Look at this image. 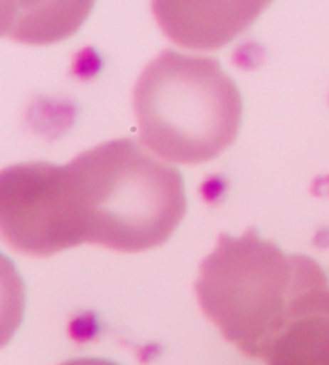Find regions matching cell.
Listing matches in <instances>:
<instances>
[{"label": "cell", "mask_w": 329, "mask_h": 365, "mask_svg": "<svg viewBox=\"0 0 329 365\" xmlns=\"http://www.w3.org/2000/svg\"><path fill=\"white\" fill-rule=\"evenodd\" d=\"M66 168L84 243L138 253L166 243L185 217L182 174L132 138L101 143Z\"/></svg>", "instance_id": "obj_1"}, {"label": "cell", "mask_w": 329, "mask_h": 365, "mask_svg": "<svg viewBox=\"0 0 329 365\" xmlns=\"http://www.w3.org/2000/svg\"><path fill=\"white\" fill-rule=\"evenodd\" d=\"M328 275L312 257L286 255L249 229L222 234L201 264L196 297L206 316L236 348L265 359L296 307Z\"/></svg>", "instance_id": "obj_2"}, {"label": "cell", "mask_w": 329, "mask_h": 365, "mask_svg": "<svg viewBox=\"0 0 329 365\" xmlns=\"http://www.w3.org/2000/svg\"><path fill=\"white\" fill-rule=\"evenodd\" d=\"M134 108L150 153L199 165L235 142L243 98L219 61L166 50L138 79Z\"/></svg>", "instance_id": "obj_3"}, {"label": "cell", "mask_w": 329, "mask_h": 365, "mask_svg": "<svg viewBox=\"0 0 329 365\" xmlns=\"http://www.w3.org/2000/svg\"><path fill=\"white\" fill-rule=\"evenodd\" d=\"M0 237L29 256L84 243L66 166L37 161L0 171Z\"/></svg>", "instance_id": "obj_4"}, {"label": "cell", "mask_w": 329, "mask_h": 365, "mask_svg": "<svg viewBox=\"0 0 329 365\" xmlns=\"http://www.w3.org/2000/svg\"><path fill=\"white\" fill-rule=\"evenodd\" d=\"M263 361L268 365H329V280L301 301Z\"/></svg>", "instance_id": "obj_5"}, {"label": "cell", "mask_w": 329, "mask_h": 365, "mask_svg": "<svg viewBox=\"0 0 329 365\" xmlns=\"http://www.w3.org/2000/svg\"><path fill=\"white\" fill-rule=\"evenodd\" d=\"M26 311V287L7 256L0 253V349L20 329Z\"/></svg>", "instance_id": "obj_6"}, {"label": "cell", "mask_w": 329, "mask_h": 365, "mask_svg": "<svg viewBox=\"0 0 329 365\" xmlns=\"http://www.w3.org/2000/svg\"><path fill=\"white\" fill-rule=\"evenodd\" d=\"M11 4H0V34L5 31H14L15 21L11 20L18 9H9Z\"/></svg>", "instance_id": "obj_7"}, {"label": "cell", "mask_w": 329, "mask_h": 365, "mask_svg": "<svg viewBox=\"0 0 329 365\" xmlns=\"http://www.w3.org/2000/svg\"><path fill=\"white\" fill-rule=\"evenodd\" d=\"M61 365H119V364L106 361V359H98V357H82V359H73V361H68Z\"/></svg>", "instance_id": "obj_8"}]
</instances>
